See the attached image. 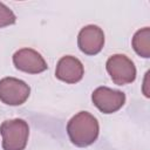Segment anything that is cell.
<instances>
[{"label":"cell","mask_w":150,"mask_h":150,"mask_svg":"<svg viewBox=\"0 0 150 150\" xmlns=\"http://www.w3.org/2000/svg\"><path fill=\"white\" fill-rule=\"evenodd\" d=\"M100 132L97 118L88 111H80L74 115L67 124V134L70 142L80 148L93 144Z\"/></svg>","instance_id":"cell-1"},{"label":"cell","mask_w":150,"mask_h":150,"mask_svg":"<svg viewBox=\"0 0 150 150\" xmlns=\"http://www.w3.org/2000/svg\"><path fill=\"white\" fill-rule=\"evenodd\" d=\"M4 150H23L29 136L28 123L22 118L4 121L0 125Z\"/></svg>","instance_id":"cell-2"},{"label":"cell","mask_w":150,"mask_h":150,"mask_svg":"<svg viewBox=\"0 0 150 150\" xmlns=\"http://www.w3.org/2000/svg\"><path fill=\"white\" fill-rule=\"evenodd\" d=\"M105 69L112 82L117 86L131 83L136 79V67L134 62L124 54L111 55L107 60Z\"/></svg>","instance_id":"cell-3"},{"label":"cell","mask_w":150,"mask_h":150,"mask_svg":"<svg viewBox=\"0 0 150 150\" xmlns=\"http://www.w3.org/2000/svg\"><path fill=\"white\" fill-rule=\"evenodd\" d=\"M30 94V87L16 77H4L0 80V101L7 105L23 104Z\"/></svg>","instance_id":"cell-4"},{"label":"cell","mask_w":150,"mask_h":150,"mask_svg":"<svg viewBox=\"0 0 150 150\" xmlns=\"http://www.w3.org/2000/svg\"><path fill=\"white\" fill-rule=\"evenodd\" d=\"M94 105L103 114H112L125 103V94L108 87H98L91 94Z\"/></svg>","instance_id":"cell-5"},{"label":"cell","mask_w":150,"mask_h":150,"mask_svg":"<svg viewBox=\"0 0 150 150\" xmlns=\"http://www.w3.org/2000/svg\"><path fill=\"white\" fill-rule=\"evenodd\" d=\"M13 63L16 69L28 74H39L48 68L42 55L32 48H21L16 50L13 55Z\"/></svg>","instance_id":"cell-6"},{"label":"cell","mask_w":150,"mask_h":150,"mask_svg":"<svg viewBox=\"0 0 150 150\" xmlns=\"http://www.w3.org/2000/svg\"><path fill=\"white\" fill-rule=\"evenodd\" d=\"M104 45V33L96 25L83 27L77 35V46L86 55L98 54Z\"/></svg>","instance_id":"cell-7"},{"label":"cell","mask_w":150,"mask_h":150,"mask_svg":"<svg viewBox=\"0 0 150 150\" xmlns=\"http://www.w3.org/2000/svg\"><path fill=\"white\" fill-rule=\"evenodd\" d=\"M84 74V68L82 62L71 55L62 56L55 69V76L57 80L66 83H76L82 80Z\"/></svg>","instance_id":"cell-8"},{"label":"cell","mask_w":150,"mask_h":150,"mask_svg":"<svg viewBox=\"0 0 150 150\" xmlns=\"http://www.w3.org/2000/svg\"><path fill=\"white\" fill-rule=\"evenodd\" d=\"M132 48L142 57H150V28L138 29L132 38Z\"/></svg>","instance_id":"cell-9"},{"label":"cell","mask_w":150,"mask_h":150,"mask_svg":"<svg viewBox=\"0 0 150 150\" xmlns=\"http://www.w3.org/2000/svg\"><path fill=\"white\" fill-rule=\"evenodd\" d=\"M16 21V16L13 13V11L7 7L5 4L0 2V28L14 25Z\"/></svg>","instance_id":"cell-10"}]
</instances>
